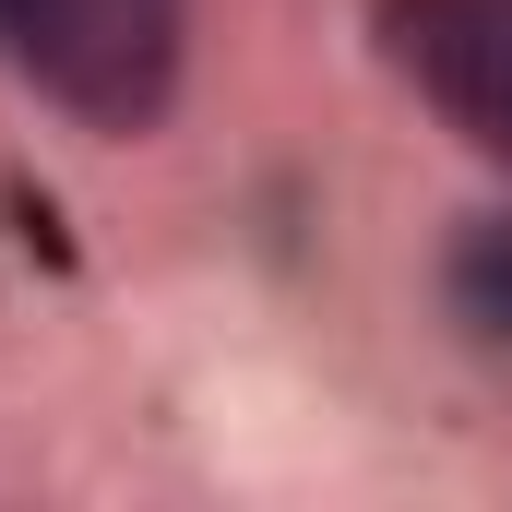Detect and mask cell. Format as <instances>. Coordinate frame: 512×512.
Returning <instances> with one entry per match:
<instances>
[{
  "mask_svg": "<svg viewBox=\"0 0 512 512\" xmlns=\"http://www.w3.org/2000/svg\"><path fill=\"white\" fill-rule=\"evenodd\" d=\"M0 60L96 131H155L191 60V0H0Z\"/></svg>",
  "mask_w": 512,
  "mask_h": 512,
  "instance_id": "6da1fadb",
  "label": "cell"
},
{
  "mask_svg": "<svg viewBox=\"0 0 512 512\" xmlns=\"http://www.w3.org/2000/svg\"><path fill=\"white\" fill-rule=\"evenodd\" d=\"M370 36L477 155L512 167V0H370Z\"/></svg>",
  "mask_w": 512,
  "mask_h": 512,
  "instance_id": "7a4b0ae2",
  "label": "cell"
},
{
  "mask_svg": "<svg viewBox=\"0 0 512 512\" xmlns=\"http://www.w3.org/2000/svg\"><path fill=\"white\" fill-rule=\"evenodd\" d=\"M465 322L512 334V227H477V251H465Z\"/></svg>",
  "mask_w": 512,
  "mask_h": 512,
  "instance_id": "3957f363",
  "label": "cell"
}]
</instances>
